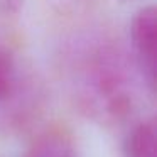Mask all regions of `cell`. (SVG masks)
I'll use <instances>...</instances> for the list:
<instances>
[{
  "label": "cell",
  "instance_id": "1",
  "mask_svg": "<svg viewBox=\"0 0 157 157\" xmlns=\"http://www.w3.org/2000/svg\"><path fill=\"white\" fill-rule=\"evenodd\" d=\"M78 105L100 123H118L133 112L132 78L120 58L100 54L85 68L76 90Z\"/></svg>",
  "mask_w": 157,
  "mask_h": 157
},
{
  "label": "cell",
  "instance_id": "4",
  "mask_svg": "<svg viewBox=\"0 0 157 157\" xmlns=\"http://www.w3.org/2000/svg\"><path fill=\"white\" fill-rule=\"evenodd\" d=\"M157 144V127L155 120L142 118L133 123L132 128L127 132L122 144L123 157H155Z\"/></svg>",
  "mask_w": 157,
  "mask_h": 157
},
{
  "label": "cell",
  "instance_id": "2",
  "mask_svg": "<svg viewBox=\"0 0 157 157\" xmlns=\"http://www.w3.org/2000/svg\"><path fill=\"white\" fill-rule=\"evenodd\" d=\"M36 96L21 81L14 52L0 42V127H22L36 113Z\"/></svg>",
  "mask_w": 157,
  "mask_h": 157
},
{
  "label": "cell",
  "instance_id": "5",
  "mask_svg": "<svg viewBox=\"0 0 157 157\" xmlns=\"http://www.w3.org/2000/svg\"><path fill=\"white\" fill-rule=\"evenodd\" d=\"M24 157H79V154L66 132L48 130L31 144Z\"/></svg>",
  "mask_w": 157,
  "mask_h": 157
},
{
  "label": "cell",
  "instance_id": "3",
  "mask_svg": "<svg viewBox=\"0 0 157 157\" xmlns=\"http://www.w3.org/2000/svg\"><path fill=\"white\" fill-rule=\"evenodd\" d=\"M155 36H157V14L152 5L142 7L132 19L130 39L135 52L140 75L144 81L154 88L155 79Z\"/></svg>",
  "mask_w": 157,
  "mask_h": 157
}]
</instances>
